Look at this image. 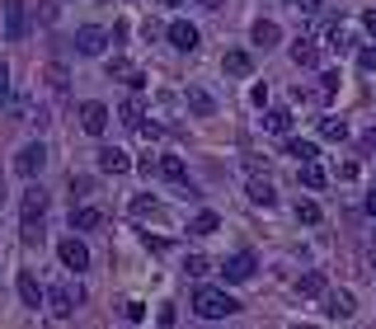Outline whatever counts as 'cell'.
<instances>
[{
  "label": "cell",
  "mask_w": 376,
  "mask_h": 329,
  "mask_svg": "<svg viewBox=\"0 0 376 329\" xmlns=\"http://www.w3.org/2000/svg\"><path fill=\"white\" fill-rule=\"evenodd\" d=\"M47 85H52L57 94H66L71 90V71L61 66V61H52V66H47Z\"/></svg>",
  "instance_id": "26"
},
{
  "label": "cell",
  "mask_w": 376,
  "mask_h": 329,
  "mask_svg": "<svg viewBox=\"0 0 376 329\" xmlns=\"http://www.w3.org/2000/svg\"><path fill=\"white\" fill-rule=\"evenodd\" d=\"M367 29H372V34H376V10H372V14H367Z\"/></svg>",
  "instance_id": "42"
},
{
  "label": "cell",
  "mask_w": 376,
  "mask_h": 329,
  "mask_svg": "<svg viewBox=\"0 0 376 329\" xmlns=\"http://www.w3.org/2000/svg\"><path fill=\"white\" fill-rule=\"evenodd\" d=\"M0 198H5V193H0Z\"/></svg>",
  "instance_id": "44"
},
{
  "label": "cell",
  "mask_w": 376,
  "mask_h": 329,
  "mask_svg": "<svg viewBox=\"0 0 376 329\" xmlns=\"http://www.w3.org/2000/svg\"><path fill=\"white\" fill-rule=\"evenodd\" d=\"M217 226H221V216H217V212H198V216H193V226H188V231H193V236H212Z\"/></svg>",
  "instance_id": "30"
},
{
  "label": "cell",
  "mask_w": 376,
  "mask_h": 329,
  "mask_svg": "<svg viewBox=\"0 0 376 329\" xmlns=\"http://www.w3.org/2000/svg\"><path fill=\"white\" fill-rule=\"evenodd\" d=\"M160 5H170V10H174V5H183V0H160Z\"/></svg>",
  "instance_id": "43"
},
{
  "label": "cell",
  "mask_w": 376,
  "mask_h": 329,
  "mask_svg": "<svg viewBox=\"0 0 376 329\" xmlns=\"http://www.w3.org/2000/svg\"><path fill=\"white\" fill-rule=\"evenodd\" d=\"M127 320H132V325H141V320H146V306H141V301H127V310H123Z\"/></svg>",
  "instance_id": "36"
},
{
  "label": "cell",
  "mask_w": 376,
  "mask_h": 329,
  "mask_svg": "<svg viewBox=\"0 0 376 329\" xmlns=\"http://www.w3.org/2000/svg\"><path fill=\"white\" fill-rule=\"evenodd\" d=\"M306 188H325V170H320L315 160H301V174H297Z\"/></svg>",
  "instance_id": "27"
},
{
  "label": "cell",
  "mask_w": 376,
  "mask_h": 329,
  "mask_svg": "<svg viewBox=\"0 0 376 329\" xmlns=\"http://www.w3.org/2000/svg\"><path fill=\"white\" fill-rule=\"evenodd\" d=\"M5 38H10V43H24V38H29V5H24V0H5Z\"/></svg>",
  "instance_id": "4"
},
{
  "label": "cell",
  "mask_w": 376,
  "mask_h": 329,
  "mask_svg": "<svg viewBox=\"0 0 376 329\" xmlns=\"http://www.w3.org/2000/svg\"><path fill=\"white\" fill-rule=\"evenodd\" d=\"M94 160H99V170H103V174H127V170H132V160H127V151H118V146H103Z\"/></svg>",
  "instance_id": "14"
},
{
  "label": "cell",
  "mask_w": 376,
  "mask_h": 329,
  "mask_svg": "<svg viewBox=\"0 0 376 329\" xmlns=\"http://www.w3.org/2000/svg\"><path fill=\"white\" fill-rule=\"evenodd\" d=\"M43 212H47V193L34 183V188L19 198V216H43Z\"/></svg>",
  "instance_id": "20"
},
{
  "label": "cell",
  "mask_w": 376,
  "mask_h": 329,
  "mask_svg": "<svg viewBox=\"0 0 376 329\" xmlns=\"http://www.w3.org/2000/svg\"><path fill=\"white\" fill-rule=\"evenodd\" d=\"M301 10H306V14H320V0H301Z\"/></svg>",
  "instance_id": "40"
},
{
  "label": "cell",
  "mask_w": 376,
  "mask_h": 329,
  "mask_svg": "<svg viewBox=\"0 0 376 329\" xmlns=\"http://www.w3.org/2000/svg\"><path fill=\"white\" fill-rule=\"evenodd\" d=\"M330 43H334V47H348V43H353V29H343V24H334V29H330Z\"/></svg>",
  "instance_id": "34"
},
{
  "label": "cell",
  "mask_w": 376,
  "mask_h": 329,
  "mask_svg": "<svg viewBox=\"0 0 376 329\" xmlns=\"http://www.w3.org/2000/svg\"><path fill=\"white\" fill-rule=\"evenodd\" d=\"M183 103H188V113H198V118H212V113H217V99H212L207 90H198V85H188V90H183Z\"/></svg>",
  "instance_id": "12"
},
{
  "label": "cell",
  "mask_w": 376,
  "mask_h": 329,
  "mask_svg": "<svg viewBox=\"0 0 376 329\" xmlns=\"http://www.w3.org/2000/svg\"><path fill=\"white\" fill-rule=\"evenodd\" d=\"M320 57H325V52H320L315 38H297V43H292V61H297V66H320Z\"/></svg>",
  "instance_id": "15"
},
{
  "label": "cell",
  "mask_w": 376,
  "mask_h": 329,
  "mask_svg": "<svg viewBox=\"0 0 376 329\" xmlns=\"http://www.w3.org/2000/svg\"><path fill=\"white\" fill-rule=\"evenodd\" d=\"M320 216H325V212H320V203H310V198H301V203H297V221H301V226H320Z\"/></svg>",
  "instance_id": "28"
},
{
  "label": "cell",
  "mask_w": 376,
  "mask_h": 329,
  "mask_svg": "<svg viewBox=\"0 0 376 329\" xmlns=\"http://www.w3.org/2000/svg\"><path fill=\"white\" fill-rule=\"evenodd\" d=\"M80 301H85V287H76V283H61V287H52V292H43V306H47L52 320H71Z\"/></svg>",
  "instance_id": "2"
},
{
  "label": "cell",
  "mask_w": 376,
  "mask_h": 329,
  "mask_svg": "<svg viewBox=\"0 0 376 329\" xmlns=\"http://www.w3.org/2000/svg\"><path fill=\"white\" fill-rule=\"evenodd\" d=\"M193 310L203 320H230L240 306H235V296H226L221 287H198L193 292Z\"/></svg>",
  "instance_id": "1"
},
{
  "label": "cell",
  "mask_w": 376,
  "mask_h": 329,
  "mask_svg": "<svg viewBox=\"0 0 376 329\" xmlns=\"http://www.w3.org/2000/svg\"><path fill=\"white\" fill-rule=\"evenodd\" d=\"M103 212L99 207H71V231H99Z\"/></svg>",
  "instance_id": "17"
},
{
  "label": "cell",
  "mask_w": 376,
  "mask_h": 329,
  "mask_svg": "<svg viewBox=\"0 0 376 329\" xmlns=\"http://www.w3.org/2000/svg\"><path fill=\"white\" fill-rule=\"evenodd\" d=\"M198 5H203V10H221V0H198Z\"/></svg>",
  "instance_id": "41"
},
{
  "label": "cell",
  "mask_w": 376,
  "mask_h": 329,
  "mask_svg": "<svg viewBox=\"0 0 376 329\" xmlns=\"http://www.w3.org/2000/svg\"><path fill=\"white\" fill-rule=\"evenodd\" d=\"M156 174H160V179H170V183H188V165H183L179 156H160Z\"/></svg>",
  "instance_id": "16"
},
{
  "label": "cell",
  "mask_w": 376,
  "mask_h": 329,
  "mask_svg": "<svg viewBox=\"0 0 376 329\" xmlns=\"http://www.w3.org/2000/svg\"><path fill=\"white\" fill-rule=\"evenodd\" d=\"M10 99V66H5V61H0V103Z\"/></svg>",
  "instance_id": "37"
},
{
  "label": "cell",
  "mask_w": 376,
  "mask_h": 329,
  "mask_svg": "<svg viewBox=\"0 0 376 329\" xmlns=\"http://www.w3.org/2000/svg\"><path fill=\"white\" fill-rule=\"evenodd\" d=\"M165 38H170V43L179 47V52H198V43H203V34H198V29H193L188 19H174L170 29H165Z\"/></svg>",
  "instance_id": "9"
},
{
  "label": "cell",
  "mask_w": 376,
  "mask_h": 329,
  "mask_svg": "<svg viewBox=\"0 0 376 329\" xmlns=\"http://www.w3.org/2000/svg\"><path fill=\"white\" fill-rule=\"evenodd\" d=\"M103 47H108V29H99V24L76 29V52L80 57H103Z\"/></svg>",
  "instance_id": "3"
},
{
  "label": "cell",
  "mask_w": 376,
  "mask_h": 329,
  "mask_svg": "<svg viewBox=\"0 0 376 329\" xmlns=\"http://www.w3.org/2000/svg\"><path fill=\"white\" fill-rule=\"evenodd\" d=\"M118 118H123V127H132V132H141V127H146V108H141L137 90H132V99L118 103Z\"/></svg>",
  "instance_id": "13"
},
{
  "label": "cell",
  "mask_w": 376,
  "mask_h": 329,
  "mask_svg": "<svg viewBox=\"0 0 376 329\" xmlns=\"http://www.w3.org/2000/svg\"><path fill=\"white\" fill-rule=\"evenodd\" d=\"M43 165H47V146H43V141H29V146L14 156V174H24V179L43 174Z\"/></svg>",
  "instance_id": "5"
},
{
  "label": "cell",
  "mask_w": 376,
  "mask_h": 329,
  "mask_svg": "<svg viewBox=\"0 0 376 329\" xmlns=\"http://www.w3.org/2000/svg\"><path fill=\"white\" fill-rule=\"evenodd\" d=\"M297 292L301 296H325V292H330V283H325V273H301V278H297Z\"/></svg>",
  "instance_id": "23"
},
{
  "label": "cell",
  "mask_w": 376,
  "mask_h": 329,
  "mask_svg": "<svg viewBox=\"0 0 376 329\" xmlns=\"http://www.w3.org/2000/svg\"><path fill=\"white\" fill-rule=\"evenodd\" d=\"M254 268H259V263H254V254H250V250H240V254H230V259L221 263V278L240 287V283H250V278H254Z\"/></svg>",
  "instance_id": "7"
},
{
  "label": "cell",
  "mask_w": 376,
  "mask_h": 329,
  "mask_svg": "<svg viewBox=\"0 0 376 329\" xmlns=\"http://www.w3.org/2000/svg\"><path fill=\"white\" fill-rule=\"evenodd\" d=\"M183 273H188V278H203V273H212V259H207V254H188V259H183Z\"/></svg>",
  "instance_id": "32"
},
{
  "label": "cell",
  "mask_w": 376,
  "mask_h": 329,
  "mask_svg": "<svg viewBox=\"0 0 376 329\" xmlns=\"http://www.w3.org/2000/svg\"><path fill=\"white\" fill-rule=\"evenodd\" d=\"M90 188H94L90 174H71V193H90Z\"/></svg>",
  "instance_id": "35"
},
{
  "label": "cell",
  "mask_w": 376,
  "mask_h": 329,
  "mask_svg": "<svg viewBox=\"0 0 376 329\" xmlns=\"http://www.w3.org/2000/svg\"><path fill=\"white\" fill-rule=\"evenodd\" d=\"M57 259L66 263L71 273H85V268H90V250H85V240H80V236H66V240H61V245H57Z\"/></svg>",
  "instance_id": "6"
},
{
  "label": "cell",
  "mask_w": 376,
  "mask_h": 329,
  "mask_svg": "<svg viewBox=\"0 0 376 329\" xmlns=\"http://www.w3.org/2000/svg\"><path fill=\"white\" fill-rule=\"evenodd\" d=\"M80 127H85L90 136H103L108 132V103H99V99L80 103Z\"/></svg>",
  "instance_id": "8"
},
{
  "label": "cell",
  "mask_w": 376,
  "mask_h": 329,
  "mask_svg": "<svg viewBox=\"0 0 376 329\" xmlns=\"http://www.w3.org/2000/svg\"><path fill=\"white\" fill-rule=\"evenodd\" d=\"M250 203H254V207H273V203H278L273 183H268V179H250Z\"/></svg>",
  "instance_id": "24"
},
{
  "label": "cell",
  "mask_w": 376,
  "mask_h": 329,
  "mask_svg": "<svg viewBox=\"0 0 376 329\" xmlns=\"http://www.w3.org/2000/svg\"><path fill=\"white\" fill-rule=\"evenodd\" d=\"M250 38H254V47H278V43H283V29H278L273 19H259L250 29Z\"/></svg>",
  "instance_id": "18"
},
{
  "label": "cell",
  "mask_w": 376,
  "mask_h": 329,
  "mask_svg": "<svg viewBox=\"0 0 376 329\" xmlns=\"http://www.w3.org/2000/svg\"><path fill=\"white\" fill-rule=\"evenodd\" d=\"M108 76H113V80H123V85H132V90H146V76H141V71L137 66H132V61H127V57H113V61H108Z\"/></svg>",
  "instance_id": "11"
},
{
  "label": "cell",
  "mask_w": 376,
  "mask_h": 329,
  "mask_svg": "<svg viewBox=\"0 0 376 329\" xmlns=\"http://www.w3.org/2000/svg\"><path fill=\"white\" fill-rule=\"evenodd\" d=\"M334 94H339V71H325V76H320V90H315V99H320V103H330Z\"/></svg>",
  "instance_id": "29"
},
{
  "label": "cell",
  "mask_w": 376,
  "mask_h": 329,
  "mask_svg": "<svg viewBox=\"0 0 376 329\" xmlns=\"http://www.w3.org/2000/svg\"><path fill=\"white\" fill-rule=\"evenodd\" d=\"M325 315H330V320H353L357 315L353 292H330V296H325Z\"/></svg>",
  "instance_id": "10"
},
{
  "label": "cell",
  "mask_w": 376,
  "mask_h": 329,
  "mask_svg": "<svg viewBox=\"0 0 376 329\" xmlns=\"http://www.w3.org/2000/svg\"><path fill=\"white\" fill-rule=\"evenodd\" d=\"M263 132L287 136V132H292V113H287V108H268V113H263Z\"/></svg>",
  "instance_id": "22"
},
{
  "label": "cell",
  "mask_w": 376,
  "mask_h": 329,
  "mask_svg": "<svg viewBox=\"0 0 376 329\" xmlns=\"http://www.w3.org/2000/svg\"><path fill=\"white\" fill-rule=\"evenodd\" d=\"M287 156H292V160H320V146H315V141L292 136V141H287Z\"/></svg>",
  "instance_id": "25"
},
{
  "label": "cell",
  "mask_w": 376,
  "mask_h": 329,
  "mask_svg": "<svg viewBox=\"0 0 376 329\" xmlns=\"http://www.w3.org/2000/svg\"><path fill=\"white\" fill-rule=\"evenodd\" d=\"M132 216H160V203H151V198H137V203H132Z\"/></svg>",
  "instance_id": "33"
},
{
  "label": "cell",
  "mask_w": 376,
  "mask_h": 329,
  "mask_svg": "<svg viewBox=\"0 0 376 329\" xmlns=\"http://www.w3.org/2000/svg\"><path fill=\"white\" fill-rule=\"evenodd\" d=\"M357 66H362V71H376V47H362V57H357Z\"/></svg>",
  "instance_id": "38"
},
{
  "label": "cell",
  "mask_w": 376,
  "mask_h": 329,
  "mask_svg": "<svg viewBox=\"0 0 376 329\" xmlns=\"http://www.w3.org/2000/svg\"><path fill=\"white\" fill-rule=\"evenodd\" d=\"M221 71H226V76H250L254 57L250 52H226V57H221Z\"/></svg>",
  "instance_id": "21"
},
{
  "label": "cell",
  "mask_w": 376,
  "mask_h": 329,
  "mask_svg": "<svg viewBox=\"0 0 376 329\" xmlns=\"http://www.w3.org/2000/svg\"><path fill=\"white\" fill-rule=\"evenodd\" d=\"M362 207H367V216H376V188L367 193V203H362Z\"/></svg>",
  "instance_id": "39"
},
{
  "label": "cell",
  "mask_w": 376,
  "mask_h": 329,
  "mask_svg": "<svg viewBox=\"0 0 376 329\" xmlns=\"http://www.w3.org/2000/svg\"><path fill=\"white\" fill-rule=\"evenodd\" d=\"M19 301H24L29 310H38V306H43V287H38V278H34V273H19Z\"/></svg>",
  "instance_id": "19"
},
{
  "label": "cell",
  "mask_w": 376,
  "mask_h": 329,
  "mask_svg": "<svg viewBox=\"0 0 376 329\" xmlns=\"http://www.w3.org/2000/svg\"><path fill=\"white\" fill-rule=\"evenodd\" d=\"M320 136H325V141H343V136H348V123H343V118H325V123H320Z\"/></svg>",
  "instance_id": "31"
}]
</instances>
